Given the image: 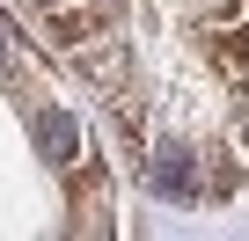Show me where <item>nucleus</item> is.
I'll return each mask as SVG.
<instances>
[{
  "label": "nucleus",
  "instance_id": "nucleus-1",
  "mask_svg": "<svg viewBox=\"0 0 249 241\" xmlns=\"http://www.w3.org/2000/svg\"><path fill=\"white\" fill-rule=\"evenodd\" d=\"M37 146H44L52 161H73V146H81V139H73V117H59V110L37 117Z\"/></svg>",
  "mask_w": 249,
  "mask_h": 241
}]
</instances>
